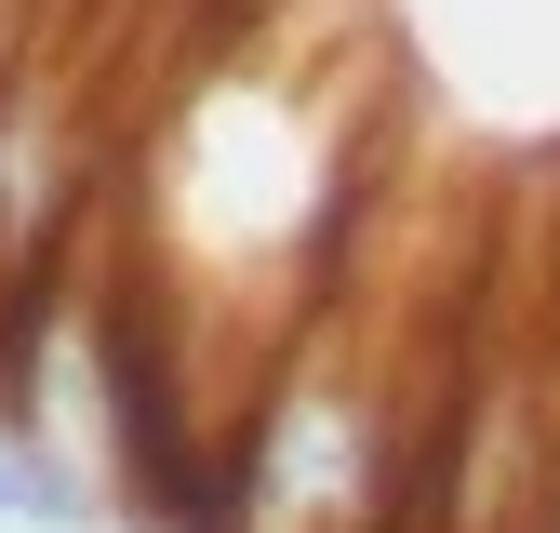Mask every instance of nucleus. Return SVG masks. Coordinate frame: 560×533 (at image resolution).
Returning <instances> with one entry per match:
<instances>
[{
  "label": "nucleus",
  "mask_w": 560,
  "mask_h": 533,
  "mask_svg": "<svg viewBox=\"0 0 560 533\" xmlns=\"http://www.w3.org/2000/svg\"><path fill=\"white\" fill-rule=\"evenodd\" d=\"M27 54H40V0H0V107H14V81H27Z\"/></svg>",
  "instance_id": "f03ea898"
},
{
  "label": "nucleus",
  "mask_w": 560,
  "mask_h": 533,
  "mask_svg": "<svg viewBox=\"0 0 560 533\" xmlns=\"http://www.w3.org/2000/svg\"><path fill=\"white\" fill-rule=\"evenodd\" d=\"M0 533H107V481L27 427H0Z\"/></svg>",
  "instance_id": "f257e3e1"
}]
</instances>
